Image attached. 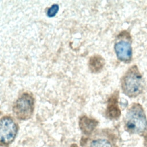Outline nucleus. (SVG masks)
<instances>
[{
    "label": "nucleus",
    "instance_id": "0eeeda50",
    "mask_svg": "<svg viewBox=\"0 0 147 147\" xmlns=\"http://www.w3.org/2000/svg\"><path fill=\"white\" fill-rule=\"evenodd\" d=\"M79 125L82 131L86 134H91L97 126V122L86 116L82 117L80 119Z\"/></svg>",
    "mask_w": 147,
    "mask_h": 147
},
{
    "label": "nucleus",
    "instance_id": "f03ea898",
    "mask_svg": "<svg viewBox=\"0 0 147 147\" xmlns=\"http://www.w3.org/2000/svg\"><path fill=\"white\" fill-rule=\"evenodd\" d=\"M123 93L130 97L135 98L143 91L142 77L136 65L130 67L121 80Z\"/></svg>",
    "mask_w": 147,
    "mask_h": 147
},
{
    "label": "nucleus",
    "instance_id": "f257e3e1",
    "mask_svg": "<svg viewBox=\"0 0 147 147\" xmlns=\"http://www.w3.org/2000/svg\"><path fill=\"white\" fill-rule=\"evenodd\" d=\"M125 130L131 134L142 135L147 130V118L142 106L133 103L127 109L124 120Z\"/></svg>",
    "mask_w": 147,
    "mask_h": 147
},
{
    "label": "nucleus",
    "instance_id": "1a4fd4ad",
    "mask_svg": "<svg viewBox=\"0 0 147 147\" xmlns=\"http://www.w3.org/2000/svg\"><path fill=\"white\" fill-rule=\"evenodd\" d=\"M87 147H113V145L109 138L98 137L90 140Z\"/></svg>",
    "mask_w": 147,
    "mask_h": 147
},
{
    "label": "nucleus",
    "instance_id": "9d476101",
    "mask_svg": "<svg viewBox=\"0 0 147 147\" xmlns=\"http://www.w3.org/2000/svg\"><path fill=\"white\" fill-rule=\"evenodd\" d=\"M59 10V6L56 4L53 5L51 7H49L47 10V15L48 17H52L56 15Z\"/></svg>",
    "mask_w": 147,
    "mask_h": 147
},
{
    "label": "nucleus",
    "instance_id": "39448f33",
    "mask_svg": "<svg viewBox=\"0 0 147 147\" xmlns=\"http://www.w3.org/2000/svg\"><path fill=\"white\" fill-rule=\"evenodd\" d=\"M115 53L119 60L125 63L131 61L133 55L131 42L129 38H121L114 44Z\"/></svg>",
    "mask_w": 147,
    "mask_h": 147
},
{
    "label": "nucleus",
    "instance_id": "423d86ee",
    "mask_svg": "<svg viewBox=\"0 0 147 147\" xmlns=\"http://www.w3.org/2000/svg\"><path fill=\"white\" fill-rule=\"evenodd\" d=\"M118 92H115L109 98L106 109V115L111 119H117L121 115V110L118 103Z\"/></svg>",
    "mask_w": 147,
    "mask_h": 147
},
{
    "label": "nucleus",
    "instance_id": "7ed1b4c3",
    "mask_svg": "<svg viewBox=\"0 0 147 147\" xmlns=\"http://www.w3.org/2000/svg\"><path fill=\"white\" fill-rule=\"evenodd\" d=\"M18 127L15 121L9 116L0 119V146H8L15 140Z\"/></svg>",
    "mask_w": 147,
    "mask_h": 147
},
{
    "label": "nucleus",
    "instance_id": "20e7f679",
    "mask_svg": "<svg viewBox=\"0 0 147 147\" xmlns=\"http://www.w3.org/2000/svg\"><path fill=\"white\" fill-rule=\"evenodd\" d=\"M13 113L20 120H27L34 111V99L29 94L25 93L15 102L13 107Z\"/></svg>",
    "mask_w": 147,
    "mask_h": 147
},
{
    "label": "nucleus",
    "instance_id": "6e6552de",
    "mask_svg": "<svg viewBox=\"0 0 147 147\" xmlns=\"http://www.w3.org/2000/svg\"><path fill=\"white\" fill-rule=\"evenodd\" d=\"M105 65L104 59L99 55L91 57L89 61V67L92 72L96 73L100 71Z\"/></svg>",
    "mask_w": 147,
    "mask_h": 147
}]
</instances>
